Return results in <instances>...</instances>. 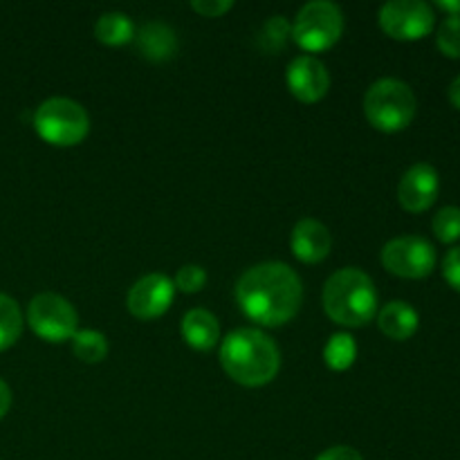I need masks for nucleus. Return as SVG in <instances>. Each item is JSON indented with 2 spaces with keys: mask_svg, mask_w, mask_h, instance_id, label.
<instances>
[{
  "mask_svg": "<svg viewBox=\"0 0 460 460\" xmlns=\"http://www.w3.org/2000/svg\"><path fill=\"white\" fill-rule=\"evenodd\" d=\"M9 407H12V391H9V386L0 380V418L7 416Z\"/></svg>",
  "mask_w": 460,
  "mask_h": 460,
  "instance_id": "nucleus-28",
  "label": "nucleus"
},
{
  "mask_svg": "<svg viewBox=\"0 0 460 460\" xmlns=\"http://www.w3.org/2000/svg\"><path fill=\"white\" fill-rule=\"evenodd\" d=\"M434 234L438 241L454 243L460 238V207H443L434 216Z\"/></svg>",
  "mask_w": 460,
  "mask_h": 460,
  "instance_id": "nucleus-22",
  "label": "nucleus"
},
{
  "mask_svg": "<svg viewBox=\"0 0 460 460\" xmlns=\"http://www.w3.org/2000/svg\"><path fill=\"white\" fill-rule=\"evenodd\" d=\"M135 40H137V49L142 52V57L153 63L169 61L178 52V36L164 22L151 21L142 25L139 31H135Z\"/></svg>",
  "mask_w": 460,
  "mask_h": 460,
  "instance_id": "nucleus-14",
  "label": "nucleus"
},
{
  "mask_svg": "<svg viewBox=\"0 0 460 460\" xmlns=\"http://www.w3.org/2000/svg\"><path fill=\"white\" fill-rule=\"evenodd\" d=\"M314 460H364V458L358 449L349 447V445H337V447H331L323 454H319Z\"/></svg>",
  "mask_w": 460,
  "mask_h": 460,
  "instance_id": "nucleus-27",
  "label": "nucleus"
},
{
  "mask_svg": "<svg viewBox=\"0 0 460 460\" xmlns=\"http://www.w3.org/2000/svg\"><path fill=\"white\" fill-rule=\"evenodd\" d=\"M323 310L340 326H367L377 313L376 283L359 268L340 270L323 286Z\"/></svg>",
  "mask_w": 460,
  "mask_h": 460,
  "instance_id": "nucleus-3",
  "label": "nucleus"
},
{
  "mask_svg": "<svg viewBox=\"0 0 460 460\" xmlns=\"http://www.w3.org/2000/svg\"><path fill=\"white\" fill-rule=\"evenodd\" d=\"M232 7V0H196V3H191L193 12L205 18H218L223 13H227Z\"/></svg>",
  "mask_w": 460,
  "mask_h": 460,
  "instance_id": "nucleus-25",
  "label": "nucleus"
},
{
  "mask_svg": "<svg viewBox=\"0 0 460 460\" xmlns=\"http://www.w3.org/2000/svg\"><path fill=\"white\" fill-rule=\"evenodd\" d=\"M286 81L290 93L301 103H317L319 99L326 97L328 88H331V75H328L326 66L319 58L308 57V54L296 57L288 66Z\"/></svg>",
  "mask_w": 460,
  "mask_h": 460,
  "instance_id": "nucleus-11",
  "label": "nucleus"
},
{
  "mask_svg": "<svg viewBox=\"0 0 460 460\" xmlns=\"http://www.w3.org/2000/svg\"><path fill=\"white\" fill-rule=\"evenodd\" d=\"M292 254L301 261V263H319L331 254L332 236L323 223L314 218H304L295 225L292 229Z\"/></svg>",
  "mask_w": 460,
  "mask_h": 460,
  "instance_id": "nucleus-13",
  "label": "nucleus"
},
{
  "mask_svg": "<svg viewBox=\"0 0 460 460\" xmlns=\"http://www.w3.org/2000/svg\"><path fill=\"white\" fill-rule=\"evenodd\" d=\"M22 314L16 301L7 295H0V350H7L21 340Z\"/></svg>",
  "mask_w": 460,
  "mask_h": 460,
  "instance_id": "nucleus-18",
  "label": "nucleus"
},
{
  "mask_svg": "<svg viewBox=\"0 0 460 460\" xmlns=\"http://www.w3.org/2000/svg\"><path fill=\"white\" fill-rule=\"evenodd\" d=\"M173 296L175 286L166 274H146L137 283H133L126 305H128L133 317L151 322V319L162 317L171 308Z\"/></svg>",
  "mask_w": 460,
  "mask_h": 460,
  "instance_id": "nucleus-10",
  "label": "nucleus"
},
{
  "mask_svg": "<svg viewBox=\"0 0 460 460\" xmlns=\"http://www.w3.org/2000/svg\"><path fill=\"white\" fill-rule=\"evenodd\" d=\"M438 171L431 164H427V162H418L400 180L398 200L407 211L420 214V211L429 209L434 205L436 198H438Z\"/></svg>",
  "mask_w": 460,
  "mask_h": 460,
  "instance_id": "nucleus-12",
  "label": "nucleus"
},
{
  "mask_svg": "<svg viewBox=\"0 0 460 460\" xmlns=\"http://www.w3.org/2000/svg\"><path fill=\"white\" fill-rule=\"evenodd\" d=\"M449 102L460 111V75L452 81V85H449Z\"/></svg>",
  "mask_w": 460,
  "mask_h": 460,
  "instance_id": "nucleus-30",
  "label": "nucleus"
},
{
  "mask_svg": "<svg viewBox=\"0 0 460 460\" xmlns=\"http://www.w3.org/2000/svg\"><path fill=\"white\" fill-rule=\"evenodd\" d=\"M382 265L402 279H422L436 265V250L422 236H398L382 247Z\"/></svg>",
  "mask_w": 460,
  "mask_h": 460,
  "instance_id": "nucleus-8",
  "label": "nucleus"
},
{
  "mask_svg": "<svg viewBox=\"0 0 460 460\" xmlns=\"http://www.w3.org/2000/svg\"><path fill=\"white\" fill-rule=\"evenodd\" d=\"M205 283H207L205 268L189 263V265H182V268L178 270L173 286L178 288L180 292H184V295H193V292H200L202 288H205Z\"/></svg>",
  "mask_w": 460,
  "mask_h": 460,
  "instance_id": "nucleus-24",
  "label": "nucleus"
},
{
  "mask_svg": "<svg viewBox=\"0 0 460 460\" xmlns=\"http://www.w3.org/2000/svg\"><path fill=\"white\" fill-rule=\"evenodd\" d=\"M418 323H420V317L407 301H391L377 313L380 331L395 341H404L413 337V332L418 331Z\"/></svg>",
  "mask_w": 460,
  "mask_h": 460,
  "instance_id": "nucleus-16",
  "label": "nucleus"
},
{
  "mask_svg": "<svg viewBox=\"0 0 460 460\" xmlns=\"http://www.w3.org/2000/svg\"><path fill=\"white\" fill-rule=\"evenodd\" d=\"M344 31V13L335 3L314 0L304 4L292 22V39L305 52H326Z\"/></svg>",
  "mask_w": 460,
  "mask_h": 460,
  "instance_id": "nucleus-6",
  "label": "nucleus"
},
{
  "mask_svg": "<svg viewBox=\"0 0 460 460\" xmlns=\"http://www.w3.org/2000/svg\"><path fill=\"white\" fill-rule=\"evenodd\" d=\"M434 9L422 0H391L380 9V27L398 40H418L434 30Z\"/></svg>",
  "mask_w": 460,
  "mask_h": 460,
  "instance_id": "nucleus-9",
  "label": "nucleus"
},
{
  "mask_svg": "<svg viewBox=\"0 0 460 460\" xmlns=\"http://www.w3.org/2000/svg\"><path fill=\"white\" fill-rule=\"evenodd\" d=\"M436 7L449 12V16H460V0H440V3H436Z\"/></svg>",
  "mask_w": 460,
  "mask_h": 460,
  "instance_id": "nucleus-29",
  "label": "nucleus"
},
{
  "mask_svg": "<svg viewBox=\"0 0 460 460\" xmlns=\"http://www.w3.org/2000/svg\"><path fill=\"white\" fill-rule=\"evenodd\" d=\"M72 353L88 364H99L106 359L108 355V340L103 332L99 331H76L72 337Z\"/></svg>",
  "mask_w": 460,
  "mask_h": 460,
  "instance_id": "nucleus-19",
  "label": "nucleus"
},
{
  "mask_svg": "<svg viewBox=\"0 0 460 460\" xmlns=\"http://www.w3.org/2000/svg\"><path fill=\"white\" fill-rule=\"evenodd\" d=\"M27 323L40 340L61 344L72 340L79 331V314L75 305L61 295L40 292L27 305Z\"/></svg>",
  "mask_w": 460,
  "mask_h": 460,
  "instance_id": "nucleus-7",
  "label": "nucleus"
},
{
  "mask_svg": "<svg viewBox=\"0 0 460 460\" xmlns=\"http://www.w3.org/2000/svg\"><path fill=\"white\" fill-rule=\"evenodd\" d=\"M94 36H97V40H102L103 45L119 48V45L135 40V22L121 12L103 13L97 21V25H94Z\"/></svg>",
  "mask_w": 460,
  "mask_h": 460,
  "instance_id": "nucleus-17",
  "label": "nucleus"
},
{
  "mask_svg": "<svg viewBox=\"0 0 460 460\" xmlns=\"http://www.w3.org/2000/svg\"><path fill=\"white\" fill-rule=\"evenodd\" d=\"M34 130L54 146H76L90 130V117L81 103L67 97H52L34 112Z\"/></svg>",
  "mask_w": 460,
  "mask_h": 460,
  "instance_id": "nucleus-5",
  "label": "nucleus"
},
{
  "mask_svg": "<svg viewBox=\"0 0 460 460\" xmlns=\"http://www.w3.org/2000/svg\"><path fill=\"white\" fill-rule=\"evenodd\" d=\"M220 364L236 385L265 386L281 368V353L270 335L256 328H238L220 346Z\"/></svg>",
  "mask_w": 460,
  "mask_h": 460,
  "instance_id": "nucleus-2",
  "label": "nucleus"
},
{
  "mask_svg": "<svg viewBox=\"0 0 460 460\" xmlns=\"http://www.w3.org/2000/svg\"><path fill=\"white\" fill-rule=\"evenodd\" d=\"M292 36V25L286 21V16H272L263 27V36H261V43L268 52L277 54L279 49L286 48L288 39Z\"/></svg>",
  "mask_w": 460,
  "mask_h": 460,
  "instance_id": "nucleus-21",
  "label": "nucleus"
},
{
  "mask_svg": "<svg viewBox=\"0 0 460 460\" xmlns=\"http://www.w3.org/2000/svg\"><path fill=\"white\" fill-rule=\"evenodd\" d=\"M443 274L445 279H447L449 286L460 292V245L454 247V250H449L447 256H445Z\"/></svg>",
  "mask_w": 460,
  "mask_h": 460,
  "instance_id": "nucleus-26",
  "label": "nucleus"
},
{
  "mask_svg": "<svg viewBox=\"0 0 460 460\" xmlns=\"http://www.w3.org/2000/svg\"><path fill=\"white\" fill-rule=\"evenodd\" d=\"M436 43H438V49L445 57H460V16H447L440 22Z\"/></svg>",
  "mask_w": 460,
  "mask_h": 460,
  "instance_id": "nucleus-23",
  "label": "nucleus"
},
{
  "mask_svg": "<svg viewBox=\"0 0 460 460\" xmlns=\"http://www.w3.org/2000/svg\"><path fill=\"white\" fill-rule=\"evenodd\" d=\"M355 358H358V346L349 332H337L328 340L326 349H323V359L332 371H346L353 367Z\"/></svg>",
  "mask_w": 460,
  "mask_h": 460,
  "instance_id": "nucleus-20",
  "label": "nucleus"
},
{
  "mask_svg": "<svg viewBox=\"0 0 460 460\" xmlns=\"http://www.w3.org/2000/svg\"><path fill=\"white\" fill-rule=\"evenodd\" d=\"M236 301L252 322L277 328L296 317L304 301V283L290 265L268 261L238 279Z\"/></svg>",
  "mask_w": 460,
  "mask_h": 460,
  "instance_id": "nucleus-1",
  "label": "nucleus"
},
{
  "mask_svg": "<svg viewBox=\"0 0 460 460\" xmlns=\"http://www.w3.org/2000/svg\"><path fill=\"white\" fill-rule=\"evenodd\" d=\"M416 94L400 79L376 81L364 97L367 119L382 133H398L407 128L416 115Z\"/></svg>",
  "mask_w": 460,
  "mask_h": 460,
  "instance_id": "nucleus-4",
  "label": "nucleus"
},
{
  "mask_svg": "<svg viewBox=\"0 0 460 460\" xmlns=\"http://www.w3.org/2000/svg\"><path fill=\"white\" fill-rule=\"evenodd\" d=\"M182 337L187 346H191L193 350L207 353V350H211L220 341L218 319L205 308L189 310L182 319Z\"/></svg>",
  "mask_w": 460,
  "mask_h": 460,
  "instance_id": "nucleus-15",
  "label": "nucleus"
}]
</instances>
